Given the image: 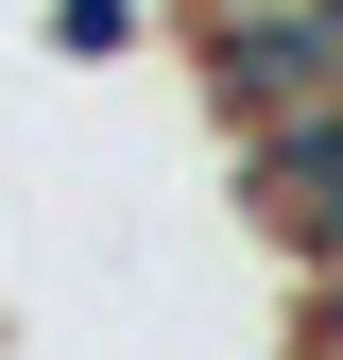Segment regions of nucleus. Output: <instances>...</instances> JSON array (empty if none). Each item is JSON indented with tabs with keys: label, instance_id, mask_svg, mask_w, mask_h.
Returning <instances> with one entry per match:
<instances>
[{
	"label": "nucleus",
	"instance_id": "obj_2",
	"mask_svg": "<svg viewBox=\"0 0 343 360\" xmlns=\"http://www.w3.org/2000/svg\"><path fill=\"white\" fill-rule=\"evenodd\" d=\"M52 34H69V52H120V34H138V0H52Z\"/></svg>",
	"mask_w": 343,
	"mask_h": 360
},
{
	"label": "nucleus",
	"instance_id": "obj_1",
	"mask_svg": "<svg viewBox=\"0 0 343 360\" xmlns=\"http://www.w3.org/2000/svg\"><path fill=\"white\" fill-rule=\"evenodd\" d=\"M240 206L275 223L309 275H343V103H309V120H257V138H240Z\"/></svg>",
	"mask_w": 343,
	"mask_h": 360
}]
</instances>
